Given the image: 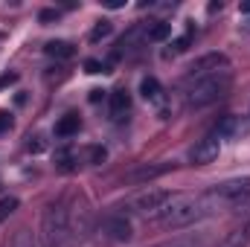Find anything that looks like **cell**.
<instances>
[{"label":"cell","mask_w":250,"mask_h":247,"mask_svg":"<svg viewBox=\"0 0 250 247\" xmlns=\"http://www.w3.org/2000/svg\"><path fill=\"white\" fill-rule=\"evenodd\" d=\"M201 201L207 206V215L239 209L250 201V178H233V181L209 186L207 192H201Z\"/></svg>","instance_id":"6da1fadb"},{"label":"cell","mask_w":250,"mask_h":247,"mask_svg":"<svg viewBox=\"0 0 250 247\" xmlns=\"http://www.w3.org/2000/svg\"><path fill=\"white\" fill-rule=\"evenodd\" d=\"M209 218L207 215V206L201 201V195H175L157 215L154 221L160 227H169V230H181V227H189V224H198Z\"/></svg>","instance_id":"7a4b0ae2"},{"label":"cell","mask_w":250,"mask_h":247,"mask_svg":"<svg viewBox=\"0 0 250 247\" xmlns=\"http://www.w3.org/2000/svg\"><path fill=\"white\" fill-rule=\"evenodd\" d=\"M230 84H233V73L230 70L218 73L212 79H204V82H198V84H192V87L184 90V105H187L189 111H201V108L224 99L230 93Z\"/></svg>","instance_id":"3957f363"},{"label":"cell","mask_w":250,"mask_h":247,"mask_svg":"<svg viewBox=\"0 0 250 247\" xmlns=\"http://www.w3.org/2000/svg\"><path fill=\"white\" fill-rule=\"evenodd\" d=\"M175 198V192H169V189H157V186H148V189H143V192H137L134 198H128L123 204V215H137V218H151L154 221V215L169 204Z\"/></svg>","instance_id":"277c9868"},{"label":"cell","mask_w":250,"mask_h":247,"mask_svg":"<svg viewBox=\"0 0 250 247\" xmlns=\"http://www.w3.org/2000/svg\"><path fill=\"white\" fill-rule=\"evenodd\" d=\"M230 70V62H227V56L224 53H207V56H201V59H195V62L187 67V73L181 76V90H187L192 84H198V82H204V79H212V76H218V73H227Z\"/></svg>","instance_id":"5b68a950"},{"label":"cell","mask_w":250,"mask_h":247,"mask_svg":"<svg viewBox=\"0 0 250 247\" xmlns=\"http://www.w3.org/2000/svg\"><path fill=\"white\" fill-rule=\"evenodd\" d=\"M67 221H70V215H67L64 204L47 206V212H44V245L47 247L62 245L64 236H67Z\"/></svg>","instance_id":"8992f818"},{"label":"cell","mask_w":250,"mask_h":247,"mask_svg":"<svg viewBox=\"0 0 250 247\" xmlns=\"http://www.w3.org/2000/svg\"><path fill=\"white\" fill-rule=\"evenodd\" d=\"M248 245H250V201L236 209V221L230 224V230L218 242V247H248Z\"/></svg>","instance_id":"52a82bcc"},{"label":"cell","mask_w":250,"mask_h":247,"mask_svg":"<svg viewBox=\"0 0 250 247\" xmlns=\"http://www.w3.org/2000/svg\"><path fill=\"white\" fill-rule=\"evenodd\" d=\"M218 151H221V140H218L215 134H207V137H201V140L192 145L189 160H192L195 166H207V163L218 160Z\"/></svg>","instance_id":"ba28073f"},{"label":"cell","mask_w":250,"mask_h":247,"mask_svg":"<svg viewBox=\"0 0 250 247\" xmlns=\"http://www.w3.org/2000/svg\"><path fill=\"white\" fill-rule=\"evenodd\" d=\"M102 233L108 236V239H114V242H128L131 236H134V230H131V221H128V215H108L105 221H102Z\"/></svg>","instance_id":"9c48e42d"},{"label":"cell","mask_w":250,"mask_h":247,"mask_svg":"<svg viewBox=\"0 0 250 247\" xmlns=\"http://www.w3.org/2000/svg\"><path fill=\"white\" fill-rule=\"evenodd\" d=\"M169 169H172L169 163H146V166H137V169H131V172L123 178V184H148V181H154V178L166 175Z\"/></svg>","instance_id":"30bf717a"},{"label":"cell","mask_w":250,"mask_h":247,"mask_svg":"<svg viewBox=\"0 0 250 247\" xmlns=\"http://www.w3.org/2000/svg\"><path fill=\"white\" fill-rule=\"evenodd\" d=\"M108 108H111V120H114V123H120L125 114L131 111V96H128L125 87L111 90V96H108Z\"/></svg>","instance_id":"8fae6325"},{"label":"cell","mask_w":250,"mask_h":247,"mask_svg":"<svg viewBox=\"0 0 250 247\" xmlns=\"http://www.w3.org/2000/svg\"><path fill=\"white\" fill-rule=\"evenodd\" d=\"M154 247H209V239L204 233H187V236H175V239H166Z\"/></svg>","instance_id":"7c38bea8"},{"label":"cell","mask_w":250,"mask_h":247,"mask_svg":"<svg viewBox=\"0 0 250 247\" xmlns=\"http://www.w3.org/2000/svg\"><path fill=\"white\" fill-rule=\"evenodd\" d=\"M248 131V123H242V117H224L221 123L215 125V137H242Z\"/></svg>","instance_id":"4fadbf2b"},{"label":"cell","mask_w":250,"mask_h":247,"mask_svg":"<svg viewBox=\"0 0 250 247\" xmlns=\"http://www.w3.org/2000/svg\"><path fill=\"white\" fill-rule=\"evenodd\" d=\"M44 53H47L50 59L67 62V59H73V56H76V47H73L70 41H47V44H44Z\"/></svg>","instance_id":"5bb4252c"},{"label":"cell","mask_w":250,"mask_h":247,"mask_svg":"<svg viewBox=\"0 0 250 247\" xmlns=\"http://www.w3.org/2000/svg\"><path fill=\"white\" fill-rule=\"evenodd\" d=\"M140 93H143V99L151 102V105H157V102L163 99V87H160V82H157L154 76H146V79L140 82Z\"/></svg>","instance_id":"9a60e30c"},{"label":"cell","mask_w":250,"mask_h":247,"mask_svg":"<svg viewBox=\"0 0 250 247\" xmlns=\"http://www.w3.org/2000/svg\"><path fill=\"white\" fill-rule=\"evenodd\" d=\"M169 35H172V23H166V21L146 23V41H151V44H160V41H166Z\"/></svg>","instance_id":"2e32d148"},{"label":"cell","mask_w":250,"mask_h":247,"mask_svg":"<svg viewBox=\"0 0 250 247\" xmlns=\"http://www.w3.org/2000/svg\"><path fill=\"white\" fill-rule=\"evenodd\" d=\"M79 128H82V120H79L76 114H67V117H62V120L56 123V137H62V140H67V137L79 134Z\"/></svg>","instance_id":"e0dca14e"},{"label":"cell","mask_w":250,"mask_h":247,"mask_svg":"<svg viewBox=\"0 0 250 247\" xmlns=\"http://www.w3.org/2000/svg\"><path fill=\"white\" fill-rule=\"evenodd\" d=\"M189 44H192V29H189L187 35H181V38H175V41H172V47H169V50H166L163 56H166V59H175V56H181V53H187V50H189Z\"/></svg>","instance_id":"ac0fdd59"},{"label":"cell","mask_w":250,"mask_h":247,"mask_svg":"<svg viewBox=\"0 0 250 247\" xmlns=\"http://www.w3.org/2000/svg\"><path fill=\"white\" fill-rule=\"evenodd\" d=\"M111 32H114V23H111V21H99V23L93 26V32H90V41L96 44V41H102V38H108Z\"/></svg>","instance_id":"d6986e66"},{"label":"cell","mask_w":250,"mask_h":247,"mask_svg":"<svg viewBox=\"0 0 250 247\" xmlns=\"http://www.w3.org/2000/svg\"><path fill=\"white\" fill-rule=\"evenodd\" d=\"M12 247H38V242H35V236L29 230H18L15 239H12Z\"/></svg>","instance_id":"ffe728a7"},{"label":"cell","mask_w":250,"mask_h":247,"mask_svg":"<svg viewBox=\"0 0 250 247\" xmlns=\"http://www.w3.org/2000/svg\"><path fill=\"white\" fill-rule=\"evenodd\" d=\"M18 209V198H12V195H6V198H0V224L12 215Z\"/></svg>","instance_id":"44dd1931"},{"label":"cell","mask_w":250,"mask_h":247,"mask_svg":"<svg viewBox=\"0 0 250 247\" xmlns=\"http://www.w3.org/2000/svg\"><path fill=\"white\" fill-rule=\"evenodd\" d=\"M239 15H242V29L250 32V0H242L239 3Z\"/></svg>","instance_id":"7402d4cb"},{"label":"cell","mask_w":250,"mask_h":247,"mask_svg":"<svg viewBox=\"0 0 250 247\" xmlns=\"http://www.w3.org/2000/svg\"><path fill=\"white\" fill-rule=\"evenodd\" d=\"M84 70H87L90 76H96V73H108V64H102L99 59H87V62H84Z\"/></svg>","instance_id":"603a6c76"},{"label":"cell","mask_w":250,"mask_h":247,"mask_svg":"<svg viewBox=\"0 0 250 247\" xmlns=\"http://www.w3.org/2000/svg\"><path fill=\"white\" fill-rule=\"evenodd\" d=\"M59 18H62L59 9H41V12H38V21H41V23H53V21H59Z\"/></svg>","instance_id":"cb8c5ba5"},{"label":"cell","mask_w":250,"mask_h":247,"mask_svg":"<svg viewBox=\"0 0 250 247\" xmlns=\"http://www.w3.org/2000/svg\"><path fill=\"white\" fill-rule=\"evenodd\" d=\"M47 145H44V140L41 137H29V143H26V151H32V154H41Z\"/></svg>","instance_id":"d4e9b609"},{"label":"cell","mask_w":250,"mask_h":247,"mask_svg":"<svg viewBox=\"0 0 250 247\" xmlns=\"http://www.w3.org/2000/svg\"><path fill=\"white\" fill-rule=\"evenodd\" d=\"M9 128H12V114L9 111H0V134L9 131Z\"/></svg>","instance_id":"484cf974"},{"label":"cell","mask_w":250,"mask_h":247,"mask_svg":"<svg viewBox=\"0 0 250 247\" xmlns=\"http://www.w3.org/2000/svg\"><path fill=\"white\" fill-rule=\"evenodd\" d=\"M102 160H105V148H99V145L90 148V163H102Z\"/></svg>","instance_id":"4316f807"},{"label":"cell","mask_w":250,"mask_h":247,"mask_svg":"<svg viewBox=\"0 0 250 247\" xmlns=\"http://www.w3.org/2000/svg\"><path fill=\"white\" fill-rule=\"evenodd\" d=\"M15 82H18V73H6V76H0V90L9 87V84H15Z\"/></svg>","instance_id":"83f0119b"},{"label":"cell","mask_w":250,"mask_h":247,"mask_svg":"<svg viewBox=\"0 0 250 247\" xmlns=\"http://www.w3.org/2000/svg\"><path fill=\"white\" fill-rule=\"evenodd\" d=\"M102 96H105V90H99V87H93V90H90V96H87V99H90V102H99V99H102Z\"/></svg>","instance_id":"f1b7e54d"},{"label":"cell","mask_w":250,"mask_h":247,"mask_svg":"<svg viewBox=\"0 0 250 247\" xmlns=\"http://www.w3.org/2000/svg\"><path fill=\"white\" fill-rule=\"evenodd\" d=\"M108 9H123V0H105Z\"/></svg>","instance_id":"f546056e"}]
</instances>
